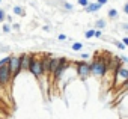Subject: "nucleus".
Returning a JSON list of instances; mask_svg holds the SVG:
<instances>
[{
    "instance_id": "f257e3e1",
    "label": "nucleus",
    "mask_w": 128,
    "mask_h": 119,
    "mask_svg": "<svg viewBox=\"0 0 128 119\" xmlns=\"http://www.w3.org/2000/svg\"><path fill=\"white\" fill-rule=\"evenodd\" d=\"M108 68V60H102V59H95L90 64V76L96 77V78H102V76L106 74Z\"/></svg>"
},
{
    "instance_id": "f03ea898",
    "label": "nucleus",
    "mask_w": 128,
    "mask_h": 119,
    "mask_svg": "<svg viewBox=\"0 0 128 119\" xmlns=\"http://www.w3.org/2000/svg\"><path fill=\"white\" fill-rule=\"evenodd\" d=\"M70 65H71V62L68 60L66 57H59V64H57V66H56V70H54V72L51 76V82H54V83L59 82L63 77V74L68 71Z\"/></svg>"
},
{
    "instance_id": "7ed1b4c3",
    "label": "nucleus",
    "mask_w": 128,
    "mask_h": 119,
    "mask_svg": "<svg viewBox=\"0 0 128 119\" xmlns=\"http://www.w3.org/2000/svg\"><path fill=\"white\" fill-rule=\"evenodd\" d=\"M35 78L41 80L44 76H42V68H41V54H32V59H30V65H29V70H27Z\"/></svg>"
},
{
    "instance_id": "20e7f679",
    "label": "nucleus",
    "mask_w": 128,
    "mask_h": 119,
    "mask_svg": "<svg viewBox=\"0 0 128 119\" xmlns=\"http://www.w3.org/2000/svg\"><path fill=\"white\" fill-rule=\"evenodd\" d=\"M14 83L12 80V76H11V71H9V66L5 65L0 68V84L5 88V90L8 92V89L11 88V84Z\"/></svg>"
},
{
    "instance_id": "39448f33",
    "label": "nucleus",
    "mask_w": 128,
    "mask_h": 119,
    "mask_svg": "<svg viewBox=\"0 0 128 119\" xmlns=\"http://www.w3.org/2000/svg\"><path fill=\"white\" fill-rule=\"evenodd\" d=\"M9 71L12 76V80H15L18 77V74L21 72V64H20V56H9Z\"/></svg>"
},
{
    "instance_id": "423d86ee",
    "label": "nucleus",
    "mask_w": 128,
    "mask_h": 119,
    "mask_svg": "<svg viewBox=\"0 0 128 119\" xmlns=\"http://www.w3.org/2000/svg\"><path fill=\"white\" fill-rule=\"evenodd\" d=\"M76 72L80 78H88L90 76V64L86 62V60H80V62H76Z\"/></svg>"
},
{
    "instance_id": "0eeeda50",
    "label": "nucleus",
    "mask_w": 128,
    "mask_h": 119,
    "mask_svg": "<svg viewBox=\"0 0 128 119\" xmlns=\"http://www.w3.org/2000/svg\"><path fill=\"white\" fill-rule=\"evenodd\" d=\"M50 59H51V54H48V53H44V54H41V68H42V76H44L45 78L48 77Z\"/></svg>"
},
{
    "instance_id": "6e6552de",
    "label": "nucleus",
    "mask_w": 128,
    "mask_h": 119,
    "mask_svg": "<svg viewBox=\"0 0 128 119\" xmlns=\"http://www.w3.org/2000/svg\"><path fill=\"white\" fill-rule=\"evenodd\" d=\"M30 59H32V54H30V53H23V54H20L21 72H23V71H27V70H29V65H30Z\"/></svg>"
},
{
    "instance_id": "1a4fd4ad",
    "label": "nucleus",
    "mask_w": 128,
    "mask_h": 119,
    "mask_svg": "<svg viewBox=\"0 0 128 119\" xmlns=\"http://www.w3.org/2000/svg\"><path fill=\"white\" fill-rule=\"evenodd\" d=\"M101 9V6L96 3V2H89L86 6H84V12H88V14H95V12H98Z\"/></svg>"
},
{
    "instance_id": "9d476101",
    "label": "nucleus",
    "mask_w": 128,
    "mask_h": 119,
    "mask_svg": "<svg viewBox=\"0 0 128 119\" xmlns=\"http://www.w3.org/2000/svg\"><path fill=\"white\" fill-rule=\"evenodd\" d=\"M57 64H59V57L51 56V59H50V68H48V78H50V80H51V76H53V72H54Z\"/></svg>"
},
{
    "instance_id": "9b49d317",
    "label": "nucleus",
    "mask_w": 128,
    "mask_h": 119,
    "mask_svg": "<svg viewBox=\"0 0 128 119\" xmlns=\"http://www.w3.org/2000/svg\"><path fill=\"white\" fill-rule=\"evenodd\" d=\"M95 27H96V30H101V29H104V27H106V21H104L102 18H100V20L95 23Z\"/></svg>"
},
{
    "instance_id": "f8f14e48",
    "label": "nucleus",
    "mask_w": 128,
    "mask_h": 119,
    "mask_svg": "<svg viewBox=\"0 0 128 119\" xmlns=\"http://www.w3.org/2000/svg\"><path fill=\"white\" fill-rule=\"evenodd\" d=\"M71 48H72V51H82L83 50V44L82 42H74Z\"/></svg>"
},
{
    "instance_id": "ddd939ff",
    "label": "nucleus",
    "mask_w": 128,
    "mask_h": 119,
    "mask_svg": "<svg viewBox=\"0 0 128 119\" xmlns=\"http://www.w3.org/2000/svg\"><path fill=\"white\" fill-rule=\"evenodd\" d=\"M107 15H108V18H112V20H114V18H118V11L116 9H110L108 12H107Z\"/></svg>"
},
{
    "instance_id": "4468645a",
    "label": "nucleus",
    "mask_w": 128,
    "mask_h": 119,
    "mask_svg": "<svg viewBox=\"0 0 128 119\" xmlns=\"http://www.w3.org/2000/svg\"><path fill=\"white\" fill-rule=\"evenodd\" d=\"M94 33H95V29L92 27V29H89V30L84 33V38H86V39H92V38H94Z\"/></svg>"
},
{
    "instance_id": "2eb2a0df",
    "label": "nucleus",
    "mask_w": 128,
    "mask_h": 119,
    "mask_svg": "<svg viewBox=\"0 0 128 119\" xmlns=\"http://www.w3.org/2000/svg\"><path fill=\"white\" fill-rule=\"evenodd\" d=\"M8 64H9V56H5V57L0 59V68L5 66V65H8Z\"/></svg>"
},
{
    "instance_id": "dca6fc26",
    "label": "nucleus",
    "mask_w": 128,
    "mask_h": 119,
    "mask_svg": "<svg viewBox=\"0 0 128 119\" xmlns=\"http://www.w3.org/2000/svg\"><path fill=\"white\" fill-rule=\"evenodd\" d=\"M6 94H8V92L5 90V88L0 84V100H2V101H3V100H6Z\"/></svg>"
},
{
    "instance_id": "f3484780",
    "label": "nucleus",
    "mask_w": 128,
    "mask_h": 119,
    "mask_svg": "<svg viewBox=\"0 0 128 119\" xmlns=\"http://www.w3.org/2000/svg\"><path fill=\"white\" fill-rule=\"evenodd\" d=\"M14 14H15V15H24L23 8H20V6H14Z\"/></svg>"
},
{
    "instance_id": "a211bd4d",
    "label": "nucleus",
    "mask_w": 128,
    "mask_h": 119,
    "mask_svg": "<svg viewBox=\"0 0 128 119\" xmlns=\"http://www.w3.org/2000/svg\"><path fill=\"white\" fill-rule=\"evenodd\" d=\"M5 20H6V12H5V9L0 8V23H3Z\"/></svg>"
},
{
    "instance_id": "6ab92c4d",
    "label": "nucleus",
    "mask_w": 128,
    "mask_h": 119,
    "mask_svg": "<svg viewBox=\"0 0 128 119\" xmlns=\"http://www.w3.org/2000/svg\"><path fill=\"white\" fill-rule=\"evenodd\" d=\"M2 30H3V33H9V32H11V26H9V24H3Z\"/></svg>"
},
{
    "instance_id": "aec40b11",
    "label": "nucleus",
    "mask_w": 128,
    "mask_h": 119,
    "mask_svg": "<svg viewBox=\"0 0 128 119\" xmlns=\"http://www.w3.org/2000/svg\"><path fill=\"white\" fill-rule=\"evenodd\" d=\"M89 2H90V0H77V3H78L80 6H83V8H84V6H86Z\"/></svg>"
},
{
    "instance_id": "412c9836",
    "label": "nucleus",
    "mask_w": 128,
    "mask_h": 119,
    "mask_svg": "<svg viewBox=\"0 0 128 119\" xmlns=\"http://www.w3.org/2000/svg\"><path fill=\"white\" fill-rule=\"evenodd\" d=\"M63 8H65L66 11H72V9H74V6H72L71 3H63Z\"/></svg>"
},
{
    "instance_id": "4be33fe9",
    "label": "nucleus",
    "mask_w": 128,
    "mask_h": 119,
    "mask_svg": "<svg viewBox=\"0 0 128 119\" xmlns=\"http://www.w3.org/2000/svg\"><path fill=\"white\" fill-rule=\"evenodd\" d=\"M57 39H59V41H66V39H68V36H66L65 33H60V35L57 36Z\"/></svg>"
},
{
    "instance_id": "5701e85b",
    "label": "nucleus",
    "mask_w": 128,
    "mask_h": 119,
    "mask_svg": "<svg viewBox=\"0 0 128 119\" xmlns=\"http://www.w3.org/2000/svg\"><path fill=\"white\" fill-rule=\"evenodd\" d=\"M120 64H122V65L128 64V57H126V56H120Z\"/></svg>"
},
{
    "instance_id": "b1692460",
    "label": "nucleus",
    "mask_w": 128,
    "mask_h": 119,
    "mask_svg": "<svg viewBox=\"0 0 128 119\" xmlns=\"http://www.w3.org/2000/svg\"><path fill=\"white\" fill-rule=\"evenodd\" d=\"M114 44H116V47H118L119 50H125V45H124L122 42H114Z\"/></svg>"
},
{
    "instance_id": "393cba45",
    "label": "nucleus",
    "mask_w": 128,
    "mask_h": 119,
    "mask_svg": "<svg viewBox=\"0 0 128 119\" xmlns=\"http://www.w3.org/2000/svg\"><path fill=\"white\" fill-rule=\"evenodd\" d=\"M107 2H108V0H96V3H98L100 6H102V5H106Z\"/></svg>"
},
{
    "instance_id": "a878e982",
    "label": "nucleus",
    "mask_w": 128,
    "mask_h": 119,
    "mask_svg": "<svg viewBox=\"0 0 128 119\" xmlns=\"http://www.w3.org/2000/svg\"><path fill=\"white\" fill-rule=\"evenodd\" d=\"M11 29H15V30H18V29H20V24H18V23H12V27H11Z\"/></svg>"
},
{
    "instance_id": "bb28decb",
    "label": "nucleus",
    "mask_w": 128,
    "mask_h": 119,
    "mask_svg": "<svg viewBox=\"0 0 128 119\" xmlns=\"http://www.w3.org/2000/svg\"><path fill=\"white\" fill-rule=\"evenodd\" d=\"M122 44H124L125 47L128 45V38H126V36H124V38H122Z\"/></svg>"
},
{
    "instance_id": "cd10ccee",
    "label": "nucleus",
    "mask_w": 128,
    "mask_h": 119,
    "mask_svg": "<svg viewBox=\"0 0 128 119\" xmlns=\"http://www.w3.org/2000/svg\"><path fill=\"white\" fill-rule=\"evenodd\" d=\"M124 14H128V3L124 5Z\"/></svg>"
},
{
    "instance_id": "c85d7f7f",
    "label": "nucleus",
    "mask_w": 128,
    "mask_h": 119,
    "mask_svg": "<svg viewBox=\"0 0 128 119\" xmlns=\"http://www.w3.org/2000/svg\"><path fill=\"white\" fill-rule=\"evenodd\" d=\"M82 57H83V59H89V54H88V53H82Z\"/></svg>"
},
{
    "instance_id": "c756f323",
    "label": "nucleus",
    "mask_w": 128,
    "mask_h": 119,
    "mask_svg": "<svg viewBox=\"0 0 128 119\" xmlns=\"http://www.w3.org/2000/svg\"><path fill=\"white\" fill-rule=\"evenodd\" d=\"M5 106V101H2V100H0V107H3Z\"/></svg>"
},
{
    "instance_id": "7c9ffc66",
    "label": "nucleus",
    "mask_w": 128,
    "mask_h": 119,
    "mask_svg": "<svg viewBox=\"0 0 128 119\" xmlns=\"http://www.w3.org/2000/svg\"><path fill=\"white\" fill-rule=\"evenodd\" d=\"M0 3H2V0H0Z\"/></svg>"
}]
</instances>
